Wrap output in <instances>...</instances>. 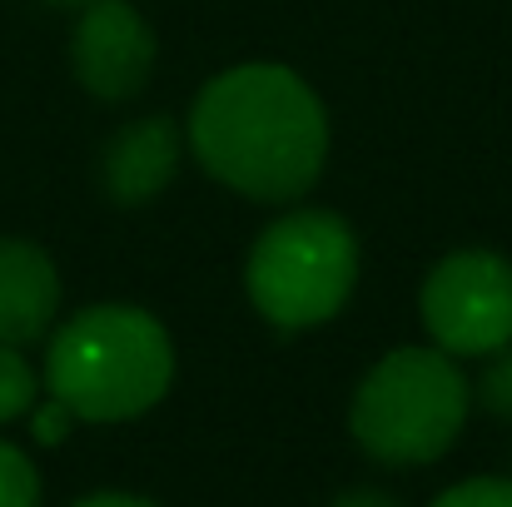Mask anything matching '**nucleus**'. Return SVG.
<instances>
[{
	"label": "nucleus",
	"instance_id": "nucleus-1",
	"mask_svg": "<svg viewBox=\"0 0 512 507\" xmlns=\"http://www.w3.org/2000/svg\"><path fill=\"white\" fill-rule=\"evenodd\" d=\"M189 150L224 189L259 204H294L329 165V110L299 70L244 60L194 95Z\"/></svg>",
	"mask_w": 512,
	"mask_h": 507
},
{
	"label": "nucleus",
	"instance_id": "nucleus-2",
	"mask_svg": "<svg viewBox=\"0 0 512 507\" xmlns=\"http://www.w3.org/2000/svg\"><path fill=\"white\" fill-rule=\"evenodd\" d=\"M174 383L170 329L140 304H90L45 348V388L80 423H130Z\"/></svg>",
	"mask_w": 512,
	"mask_h": 507
},
{
	"label": "nucleus",
	"instance_id": "nucleus-3",
	"mask_svg": "<svg viewBox=\"0 0 512 507\" xmlns=\"http://www.w3.org/2000/svg\"><path fill=\"white\" fill-rule=\"evenodd\" d=\"M468 403L473 388L453 353L433 343H403L358 378L348 433L383 468H423L458 443Z\"/></svg>",
	"mask_w": 512,
	"mask_h": 507
},
{
	"label": "nucleus",
	"instance_id": "nucleus-4",
	"mask_svg": "<svg viewBox=\"0 0 512 507\" xmlns=\"http://www.w3.org/2000/svg\"><path fill=\"white\" fill-rule=\"evenodd\" d=\"M358 284V234L334 209H289L259 229L244 289L264 324L299 334L339 319Z\"/></svg>",
	"mask_w": 512,
	"mask_h": 507
},
{
	"label": "nucleus",
	"instance_id": "nucleus-5",
	"mask_svg": "<svg viewBox=\"0 0 512 507\" xmlns=\"http://www.w3.org/2000/svg\"><path fill=\"white\" fill-rule=\"evenodd\" d=\"M418 319L433 348L488 358L512 343V259L493 249H453L418 289Z\"/></svg>",
	"mask_w": 512,
	"mask_h": 507
},
{
	"label": "nucleus",
	"instance_id": "nucleus-6",
	"mask_svg": "<svg viewBox=\"0 0 512 507\" xmlns=\"http://www.w3.org/2000/svg\"><path fill=\"white\" fill-rule=\"evenodd\" d=\"M155 55V30L130 0H90L80 10V25L70 35V65L95 100H135L150 85Z\"/></svg>",
	"mask_w": 512,
	"mask_h": 507
},
{
	"label": "nucleus",
	"instance_id": "nucleus-7",
	"mask_svg": "<svg viewBox=\"0 0 512 507\" xmlns=\"http://www.w3.org/2000/svg\"><path fill=\"white\" fill-rule=\"evenodd\" d=\"M184 160V130L174 115H145L120 125L100 150V184L115 204L135 209L160 199Z\"/></svg>",
	"mask_w": 512,
	"mask_h": 507
},
{
	"label": "nucleus",
	"instance_id": "nucleus-8",
	"mask_svg": "<svg viewBox=\"0 0 512 507\" xmlns=\"http://www.w3.org/2000/svg\"><path fill=\"white\" fill-rule=\"evenodd\" d=\"M60 269L55 259L20 234L0 239V343L25 348L45 338L60 319Z\"/></svg>",
	"mask_w": 512,
	"mask_h": 507
},
{
	"label": "nucleus",
	"instance_id": "nucleus-9",
	"mask_svg": "<svg viewBox=\"0 0 512 507\" xmlns=\"http://www.w3.org/2000/svg\"><path fill=\"white\" fill-rule=\"evenodd\" d=\"M40 398V373L30 368V358L10 343H0V423H15L35 408Z\"/></svg>",
	"mask_w": 512,
	"mask_h": 507
},
{
	"label": "nucleus",
	"instance_id": "nucleus-10",
	"mask_svg": "<svg viewBox=\"0 0 512 507\" xmlns=\"http://www.w3.org/2000/svg\"><path fill=\"white\" fill-rule=\"evenodd\" d=\"M40 468L25 448L0 438V507H40Z\"/></svg>",
	"mask_w": 512,
	"mask_h": 507
},
{
	"label": "nucleus",
	"instance_id": "nucleus-11",
	"mask_svg": "<svg viewBox=\"0 0 512 507\" xmlns=\"http://www.w3.org/2000/svg\"><path fill=\"white\" fill-rule=\"evenodd\" d=\"M473 393H478V403L498 423H512V343L498 348V353H488V368H483V378H478Z\"/></svg>",
	"mask_w": 512,
	"mask_h": 507
},
{
	"label": "nucleus",
	"instance_id": "nucleus-12",
	"mask_svg": "<svg viewBox=\"0 0 512 507\" xmlns=\"http://www.w3.org/2000/svg\"><path fill=\"white\" fill-rule=\"evenodd\" d=\"M428 507H512V478H463Z\"/></svg>",
	"mask_w": 512,
	"mask_h": 507
},
{
	"label": "nucleus",
	"instance_id": "nucleus-13",
	"mask_svg": "<svg viewBox=\"0 0 512 507\" xmlns=\"http://www.w3.org/2000/svg\"><path fill=\"white\" fill-rule=\"evenodd\" d=\"M75 423H80V418H75L60 398H45V403L35 398V408H30V433H35V443H45V448L65 443Z\"/></svg>",
	"mask_w": 512,
	"mask_h": 507
},
{
	"label": "nucleus",
	"instance_id": "nucleus-14",
	"mask_svg": "<svg viewBox=\"0 0 512 507\" xmlns=\"http://www.w3.org/2000/svg\"><path fill=\"white\" fill-rule=\"evenodd\" d=\"M70 507H160L150 503V498H140V493H115V488H105V493H85L80 503Z\"/></svg>",
	"mask_w": 512,
	"mask_h": 507
},
{
	"label": "nucleus",
	"instance_id": "nucleus-15",
	"mask_svg": "<svg viewBox=\"0 0 512 507\" xmlns=\"http://www.w3.org/2000/svg\"><path fill=\"white\" fill-rule=\"evenodd\" d=\"M334 507H403L398 498H388L383 488H348L334 498Z\"/></svg>",
	"mask_w": 512,
	"mask_h": 507
},
{
	"label": "nucleus",
	"instance_id": "nucleus-16",
	"mask_svg": "<svg viewBox=\"0 0 512 507\" xmlns=\"http://www.w3.org/2000/svg\"><path fill=\"white\" fill-rule=\"evenodd\" d=\"M55 5H90V0H55Z\"/></svg>",
	"mask_w": 512,
	"mask_h": 507
}]
</instances>
